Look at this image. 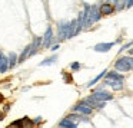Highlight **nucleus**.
Returning <instances> with one entry per match:
<instances>
[{
	"instance_id": "f257e3e1",
	"label": "nucleus",
	"mask_w": 133,
	"mask_h": 128,
	"mask_svg": "<svg viewBox=\"0 0 133 128\" xmlns=\"http://www.w3.org/2000/svg\"><path fill=\"white\" fill-rule=\"evenodd\" d=\"M82 30L79 26L77 20H70V22H60L59 23V38L60 39H70L76 36Z\"/></svg>"
},
{
	"instance_id": "f03ea898",
	"label": "nucleus",
	"mask_w": 133,
	"mask_h": 128,
	"mask_svg": "<svg viewBox=\"0 0 133 128\" xmlns=\"http://www.w3.org/2000/svg\"><path fill=\"white\" fill-rule=\"evenodd\" d=\"M123 81H124V76L120 75L117 72H109L107 71L104 73V81L102 82L103 85H107V86H112L113 91H120L123 89Z\"/></svg>"
},
{
	"instance_id": "7ed1b4c3",
	"label": "nucleus",
	"mask_w": 133,
	"mask_h": 128,
	"mask_svg": "<svg viewBox=\"0 0 133 128\" xmlns=\"http://www.w3.org/2000/svg\"><path fill=\"white\" fill-rule=\"evenodd\" d=\"M84 27H89L92 26L95 22H99L102 18L100 15V10H99V7L96 6V4H86L84 6Z\"/></svg>"
},
{
	"instance_id": "20e7f679",
	"label": "nucleus",
	"mask_w": 133,
	"mask_h": 128,
	"mask_svg": "<svg viewBox=\"0 0 133 128\" xmlns=\"http://www.w3.org/2000/svg\"><path fill=\"white\" fill-rule=\"evenodd\" d=\"M133 68V59L132 56H123L115 62V69L119 72H130Z\"/></svg>"
},
{
	"instance_id": "39448f33",
	"label": "nucleus",
	"mask_w": 133,
	"mask_h": 128,
	"mask_svg": "<svg viewBox=\"0 0 133 128\" xmlns=\"http://www.w3.org/2000/svg\"><path fill=\"white\" fill-rule=\"evenodd\" d=\"M80 104L89 105V107H92V108H99V109H102V108L106 107V102H104V101H99V99H96L93 95H89L87 98L82 99Z\"/></svg>"
},
{
	"instance_id": "423d86ee",
	"label": "nucleus",
	"mask_w": 133,
	"mask_h": 128,
	"mask_svg": "<svg viewBox=\"0 0 133 128\" xmlns=\"http://www.w3.org/2000/svg\"><path fill=\"white\" fill-rule=\"evenodd\" d=\"M92 95L95 96L96 99H99V101H112L113 99V95L109 92V91H104L103 88H99V89H95L92 92Z\"/></svg>"
},
{
	"instance_id": "0eeeda50",
	"label": "nucleus",
	"mask_w": 133,
	"mask_h": 128,
	"mask_svg": "<svg viewBox=\"0 0 133 128\" xmlns=\"http://www.w3.org/2000/svg\"><path fill=\"white\" fill-rule=\"evenodd\" d=\"M52 42H53V27L49 25L47 29H46L44 36L42 38V46L46 48V49H49V48L52 46Z\"/></svg>"
},
{
	"instance_id": "6e6552de",
	"label": "nucleus",
	"mask_w": 133,
	"mask_h": 128,
	"mask_svg": "<svg viewBox=\"0 0 133 128\" xmlns=\"http://www.w3.org/2000/svg\"><path fill=\"white\" fill-rule=\"evenodd\" d=\"M73 111H75V112H79V114H83V115H87V117L93 114V108L92 107L84 105V104H80V102L73 107Z\"/></svg>"
},
{
	"instance_id": "1a4fd4ad",
	"label": "nucleus",
	"mask_w": 133,
	"mask_h": 128,
	"mask_svg": "<svg viewBox=\"0 0 133 128\" xmlns=\"http://www.w3.org/2000/svg\"><path fill=\"white\" fill-rule=\"evenodd\" d=\"M115 46V42H107V43H97L93 46V50L95 52H99V53H106L109 52L112 48Z\"/></svg>"
},
{
	"instance_id": "9d476101",
	"label": "nucleus",
	"mask_w": 133,
	"mask_h": 128,
	"mask_svg": "<svg viewBox=\"0 0 133 128\" xmlns=\"http://www.w3.org/2000/svg\"><path fill=\"white\" fill-rule=\"evenodd\" d=\"M42 46V38L40 36H36L35 39H33V42L30 43V50H29V58L30 56H33L36 52L39 50V48Z\"/></svg>"
},
{
	"instance_id": "9b49d317",
	"label": "nucleus",
	"mask_w": 133,
	"mask_h": 128,
	"mask_svg": "<svg viewBox=\"0 0 133 128\" xmlns=\"http://www.w3.org/2000/svg\"><path fill=\"white\" fill-rule=\"evenodd\" d=\"M99 10H100L102 16H109V15H112V13L115 12V6H113L112 3H109V2H106V3H103L100 7H99Z\"/></svg>"
},
{
	"instance_id": "f8f14e48",
	"label": "nucleus",
	"mask_w": 133,
	"mask_h": 128,
	"mask_svg": "<svg viewBox=\"0 0 133 128\" xmlns=\"http://www.w3.org/2000/svg\"><path fill=\"white\" fill-rule=\"evenodd\" d=\"M27 125H35V124H33V121H30V118L23 117V118L17 119V121H13L10 124V127H27Z\"/></svg>"
},
{
	"instance_id": "ddd939ff",
	"label": "nucleus",
	"mask_w": 133,
	"mask_h": 128,
	"mask_svg": "<svg viewBox=\"0 0 133 128\" xmlns=\"http://www.w3.org/2000/svg\"><path fill=\"white\" fill-rule=\"evenodd\" d=\"M16 65H17V53H16V52H10L9 56H7V68L13 69Z\"/></svg>"
},
{
	"instance_id": "4468645a",
	"label": "nucleus",
	"mask_w": 133,
	"mask_h": 128,
	"mask_svg": "<svg viewBox=\"0 0 133 128\" xmlns=\"http://www.w3.org/2000/svg\"><path fill=\"white\" fill-rule=\"evenodd\" d=\"M67 118L69 119H72L73 122H76L77 124V121H86V122H89V118H87V115H83V114H69L67 115Z\"/></svg>"
},
{
	"instance_id": "2eb2a0df",
	"label": "nucleus",
	"mask_w": 133,
	"mask_h": 128,
	"mask_svg": "<svg viewBox=\"0 0 133 128\" xmlns=\"http://www.w3.org/2000/svg\"><path fill=\"white\" fill-rule=\"evenodd\" d=\"M59 127H62V128H76V127H77V124L73 122L72 119H69L66 117V118H63L60 122H59Z\"/></svg>"
},
{
	"instance_id": "dca6fc26",
	"label": "nucleus",
	"mask_w": 133,
	"mask_h": 128,
	"mask_svg": "<svg viewBox=\"0 0 133 128\" xmlns=\"http://www.w3.org/2000/svg\"><path fill=\"white\" fill-rule=\"evenodd\" d=\"M9 69L7 68V56L3 55V52H0V73L6 72Z\"/></svg>"
},
{
	"instance_id": "f3484780",
	"label": "nucleus",
	"mask_w": 133,
	"mask_h": 128,
	"mask_svg": "<svg viewBox=\"0 0 133 128\" xmlns=\"http://www.w3.org/2000/svg\"><path fill=\"white\" fill-rule=\"evenodd\" d=\"M109 3H112L115 6V10H123L126 0H109Z\"/></svg>"
},
{
	"instance_id": "a211bd4d",
	"label": "nucleus",
	"mask_w": 133,
	"mask_h": 128,
	"mask_svg": "<svg viewBox=\"0 0 133 128\" xmlns=\"http://www.w3.org/2000/svg\"><path fill=\"white\" fill-rule=\"evenodd\" d=\"M56 61H57V55H53V56H50V58L42 61L40 62V66H49V65H53Z\"/></svg>"
},
{
	"instance_id": "6ab92c4d",
	"label": "nucleus",
	"mask_w": 133,
	"mask_h": 128,
	"mask_svg": "<svg viewBox=\"0 0 133 128\" xmlns=\"http://www.w3.org/2000/svg\"><path fill=\"white\" fill-rule=\"evenodd\" d=\"M106 72H107V69H103V72H100V73H99L97 76H95V78H93L92 81H90L89 84H87V88H90V86H92V85H95L96 82H99V81H100V79H102V78H103V76H104V73H106Z\"/></svg>"
},
{
	"instance_id": "aec40b11",
	"label": "nucleus",
	"mask_w": 133,
	"mask_h": 128,
	"mask_svg": "<svg viewBox=\"0 0 133 128\" xmlns=\"http://www.w3.org/2000/svg\"><path fill=\"white\" fill-rule=\"evenodd\" d=\"M70 69H72L73 72H76V71H80V69H82L80 62H73V63L70 65Z\"/></svg>"
},
{
	"instance_id": "412c9836",
	"label": "nucleus",
	"mask_w": 133,
	"mask_h": 128,
	"mask_svg": "<svg viewBox=\"0 0 133 128\" xmlns=\"http://www.w3.org/2000/svg\"><path fill=\"white\" fill-rule=\"evenodd\" d=\"M133 6V0H126V4H124V9H130Z\"/></svg>"
},
{
	"instance_id": "4be33fe9",
	"label": "nucleus",
	"mask_w": 133,
	"mask_h": 128,
	"mask_svg": "<svg viewBox=\"0 0 133 128\" xmlns=\"http://www.w3.org/2000/svg\"><path fill=\"white\" fill-rule=\"evenodd\" d=\"M126 48H132V42H129V43H127V45H124V46H122V52H123V50H126Z\"/></svg>"
},
{
	"instance_id": "5701e85b",
	"label": "nucleus",
	"mask_w": 133,
	"mask_h": 128,
	"mask_svg": "<svg viewBox=\"0 0 133 128\" xmlns=\"http://www.w3.org/2000/svg\"><path fill=\"white\" fill-rule=\"evenodd\" d=\"M57 49H59V43H57V45H53V46H50V50H52V52H56Z\"/></svg>"
},
{
	"instance_id": "b1692460",
	"label": "nucleus",
	"mask_w": 133,
	"mask_h": 128,
	"mask_svg": "<svg viewBox=\"0 0 133 128\" xmlns=\"http://www.w3.org/2000/svg\"><path fill=\"white\" fill-rule=\"evenodd\" d=\"M40 122H42V117H37V119L33 121V124H40Z\"/></svg>"
},
{
	"instance_id": "393cba45",
	"label": "nucleus",
	"mask_w": 133,
	"mask_h": 128,
	"mask_svg": "<svg viewBox=\"0 0 133 128\" xmlns=\"http://www.w3.org/2000/svg\"><path fill=\"white\" fill-rule=\"evenodd\" d=\"M4 119V112H0V121H3Z\"/></svg>"
},
{
	"instance_id": "a878e982",
	"label": "nucleus",
	"mask_w": 133,
	"mask_h": 128,
	"mask_svg": "<svg viewBox=\"0 0 133 128\" xmlns=\"http://www.w3.org/2000/svg\"><path fill=\"white\" fill-rule=\"evenodd\" d=\"M3 99H4V96H3V94L0 92V102H3Z\"/></svg>"
}]
</instances>
